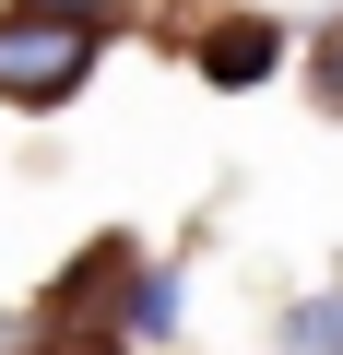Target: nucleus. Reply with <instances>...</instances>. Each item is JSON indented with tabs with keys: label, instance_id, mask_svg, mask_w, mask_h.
<instances>
[{
	"label": "nucleus",
	"instance_id": "obj_4",
	"mask_svg": "<svg viewBox=\"0 0 343 355\" xmlns=\"http://www.w3.org/2000/svg\"><path fill=\"white\" fill-rule=\"evenodd\" d=\"M130 331H178V272H130Z\"/></svg>",
	"mask_w": 343,
	"mask_h": 355
},
{
	"label": "nucleus",
	"instance_id": "obj_3",
	"mask_svg": "<svg viewBox=\"0 0 343 355\" xmlns=\"http://www.w3.org/2000/svg\"><path fill=\"white\" fill-rule=\"evenodd\" d=\"M284 355H343V284L331 296H308V308H284V331H272Z\"/></svg>",
	"mask_w": 343,
	"mask_h": 355
},
{
	"label": "nucleus",
	"instance_id": "obj_5",
	"mask_svg": "<svg viewBox=\"0 0 343 355\" xmlns=\"http://www.w3.org/2000/svg\"><path fill=\"white\" fill-rule=\"evenodd\" d=\"M319 95L343 107V24H331V48H319Z\"/></svg>",
	"mask_w": 343,
	"mask_h": 355
},
{
	"label": "nucleus",
	"instance_id": "obj_1",
	"mask_svg": "<svg viewBox=\"0 0 343 355\" xmlns=\"http://www.w3.org/2000/svg\"><path fill=\"white\" fill-rule=\"evenodd\" d=\"M83 71H95V12H60V0L0 12V95L12 107H60Z\"/></svg>",
	"mask_w": 343,
	"mask_h": 355
},
{
	"label": "nucleus",
	"instance_id": "obj_2",
	"mask_svg": "<svg viewBox=\"0 0 343 355\" xmlns=\"http://www.w3.org/2000/svg\"><path fill=\"white\" fill-rule=\"evenodd\" d=\"M272 48H284L272 24H225V36L202 48V71H213V83H261V71H272Z\"/></svg>",
	"mask_w": 343,
	"mask_h": 355
}]
</instances>
